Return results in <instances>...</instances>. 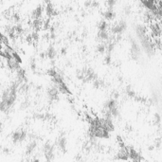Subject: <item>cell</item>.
Here are the masks:
<instances>
[{"mask_svg": "<svg viewBox=\"0 0 162 162\" xmlns=\"http://www.w3.org/2000/svg\"><path fill=\"white\" fill-rule=\"evenodd\" d=\"M77 77L79 80H82L84 83H90V82H93L94 80H96L98 78V75L92 68H90V67H84V68L78 71Z\"/></svg>", "mask_w": 162, "mask_h": 162, "instance_id": "cell-1", "label": "cell"}, {"mask_svg": "<svg viewBox=\"0 0 162 162\" xmlns=\"http://www.w3.org/2000/svg\"><path fill=\"white\" fill-rule=\"evenodd\" d=\"M139 41H140V44H141V47L143 48V50L146 52L147 55L152 56L153 54L155 53V50H156L155 44H154V42L152 41V40H150V38L148 37V35L140 38L139 39Z\"/></svg>", "mask_w": 162, "mask_h": 162, "instance_id": "cell-2", "label": "cell"}, {"mask_svg": "<svg viewBox=\"0 0 162 162\" xmlns=\"http://www.w3.org/2000/svg\"><path fill=\"white\" fill-rule=\"evenodd\" d=\"M136 34H137L138 39H140V38L144 37V36H146L147 35V29H146V27H144L142 25H138L136 27Z\"/></svg>", "mask_w": 162, "mask_h": 162, "instance_id": "cell-10", "label": "cell"}, {"mask_svg": "<svg viewBox=\"0 0 162 162\" xmlns=\"http://www.w3.org/2000/svg\"><path fill=\"white\" fill-rule=\"evenodd\" d=\"M92 84H93V87L94 88H102V87H104L105 86V83H104V81L100 79V78H97L96 80H94L93 82H92Z\"/></svg>", "mask_w": 162, "mask_h": 162, "instance_id": "cell-12", "label": "cell"}, {"mask_svg": "<svg viewBox=\"0 0 162 162\" xmlns=\"http://www.w3.org/2000/svg\"><path fill=\"white\" fill-rule=\"evenodd\" d=\"M131 12H132V10H131V7L130 6H125L123 8V14L125 16H128L131 14Z\"/></svg>", "mask_w": 162, "mask_h": 162, "instance_id": "cell-17", "label": "cell"}, {"mask_svg": "<svg viewBox=\"0 0 162 162\" xmlns=\"http://www.w3.org/2000/svg\"><path fill=\"white\" fill-rule=\"evenodd\" d=\"M96 52L99 54H105L106 52V44L105 43H100L96 47Z\"/></svg>", "mask_w": 162, "mask_h": 162, "instance_id": "cell-15", "label": "cell"}, {"mask_svg": "<svg viewBox=\"0 0 162 162\" xmlns=\"http://www.w3.org/2000/svg\"><path fill=\"white\" fill-rule=\"evenodd\" d=\"M98 30H109V25L106 20H102L98 24Z\"/></svg>", "mask_w": 162, "mask_h": 162, "instance_id": "cell-14", "label": "cell"}, {"mask_svg": "<svg viewBox=\"0 0 162 162\" xmlns=\"http://www.w3.org/2000/svg\"><path fill=\"white\" fill-rule=\"evenodd\" d=\"M41 56L48 58V59H50V60H53L54 58L57 56V51H56L55 48H54L53 46H49L48 48H47L45 52L41 54Z\"/></svg>", "mask_w": 162, "mask_h": 162, "instance_id": "cell-8", "label": "cell"}, {"mask_svg": "<svg viewBox=\"0 0 162 162\" xmlns=\"http://www.w3.org/2000/svg\"><path fill=\"white\" fill-rule=\"evenodd\" d=\"M47 96H48V99L49 102H54L59 101L60 92L55 85H51V86H49L47 90Z\"/></svg>", "mask_w": 162, "mask_h": 162, "instance_id": "cell-5", "label": "cell"}, {"mask_svg": "<svg viewBox=\"0 0 162 162\" xmlns=\"http://www.w3.org/2000/svg\"><path fill=\"white\" fill-rule=\"evenodd\" d=\"M104 62L106 65H109L111 63V54H105L104 56Z\"/></svg>", "mask_w": 162, "mask_h": 162, "instance_id": "cell-18", "label": "cell"}, {"mask_svg": "<svg viewBox=\"0 0 162 162\" xmlns=\"http://www.w3.org/2000/svg\"><path fill=\"white\" fill-rule=\"evenodd\" d=\"M127 29V23L124 20H120L114 25L109 27V30L112 35H121Z\"/></svg>", "mask_w": 162, "mask_h": 162, "instance_id": "cell-3", "label": "cell"}, {"mask_svg": "<svg viewBox=\"0 0 162 162\" xmlns=\"http://www.w3.org/2000/svg\"><path fill=\"white\" fill-rule=\"evenodd\" d=\"M160 120H161L160 116H159L158 114H156V115H155V123H156V124H159V123H160Z\"/></svg>", "mask_w": 162, "mask_h": 162, "instance_id": "cell-19", "label": "cell"}, {"mask_svg": "<svg viewBox=\"0 0 162 162\" xmlns=\"http://www.w3.org/2000/svg\"><path fill=\"white\" fill-rule=\"evenodd\" d=\"M56 145L58 147V149H59L60 152H62L63 154H66L67 152V139L64 135H61V136L58 138Z\"/></svg>", "mask_w": 162, "mask_h": 162, "instance_id": "cell-7", "label": "cell"}, {"mask_svg": "<svg viewBox=\"0 0 162 162\" xmlns=\"http://www.w3.org/2000/svg\"><path fill=\"white\" fill-rule=\"evenodd\" d=\"M38 146V142L36 139H32V140H30L28 145L26 147V155L27 156H31L34 153V151L36 150V148Z\"/></svg>", "mask_w": 162, "mask_h": 162, "instance_id": "cell-9", "label": "cell"}, {"mask_svg": "<svg viewBox=\"0 0 162 162\" xmlns=\"http://www.w3.org/2000/svg\"><path fill=\"white\" fill-rule=\"evenodd\" d=\"M30 162H40L39 158H33V159H31Z\"/></svg>", "mask_w": 162, "mask_h": 162, "instance_id": "cell-22", "label": "cell"}, {"mask_svg": "<svg viewBox=\"0 0 162 162\" xmlns=\"http://www.w3.org/2000/svg\"><path fill=\"white\" fill-rule=\"evenodd\" d=\"M125 92H126V94L129 96V97H131V98H133V99H135V97H136L137 95H136V93H135V91L134 90L131 88V86H128L126 87V89H125Z\"/></svg>", "mask_w": 162, "mask_h": 162, "instance_id": "cell-16", "label": "cell"}, {"mask_svg": "<svg viewBox=\"0 0 162 162\" xmlns=\"http://www.w3.org/2000/svg\"><path fill=\"white\" fill-rule=\"evenodd\" d=\"M102 15H103V18H104V20H106V21H112V20H114L116 17L115 12H113V9H107L105 12H103Z\"/></svg>", "mask_w": 162, "mask_h": 162, "instance_id": "cell-11", "label": "cell"}, {"mask_svg": "<svg viewBox=\"0 0 162 162\" xmlns=\"http://www.w3.org/2000/svg\"><path fill=\"white\" fill-rule=\"evenodd\" d=\"M20 137H21V130L14 131L12 134V140L14 144L20 143Z\"/></svg>", "mask_w": 162, "mask_h": 162, "instance_id": "cell-13", "label": "cell"}, {"mask_svg": "<svg viewBox=\"0 0 162 162\" xmlns=\"http://www.w3.org/2000/svg\"><path fill=\"white\" fill-rule=\"evenodd\" d=\"M130 43H131V57L133 60L138 61L141 55L140 48H139L138 44L133 38H130Z\"/></svg>", "mask_w": 162, "mask_h": 162, "instance_id": "cell-6", "label": "cell"}, {"mask_svg": "<svg viewBox=\"0 0 162 162\" xmlns=\"http://www.w3.org/2000/svg\"><path fill=\"white\" fill-rule=\"evenodd\" d=\"M45 158L48 162H51L54 158H55V146L52 145L51 143L46 142L44 144L43 149H42Z\"/></svg>", "mask_w": 162, "mask_h": 162, "instance_id": "cell-4", "label": "cell"}, {"mask_svg": "<svg viewBox=\"0 0 162 162\" xmlns=\"http://www.w3.org/2000/svg\"><path fill=\"white\" fill-rule=\"evenodd\" d=\"M2 152H3V154H5V155H10L11 150L9 149V148H4V149L2 150Z\"/></svg>", "mask_w": 162, "mask_h": 162, "instance_id": "cell-20", "label": "cell"}, {"mask_svg": "<svg viewBox=\"0 0 162 162\" xmlns=\"http://www.w3.org/2000/svg\"><path fill=\"white\" fill-rule=\"evenodd\" d=\"M61 54H62V55H66V49L65 48H61Z\"/></svg>", "mask_w": 162, "mask_h": 162, "instance_id": "cell-21", "label": "cell"}]
</instances>
